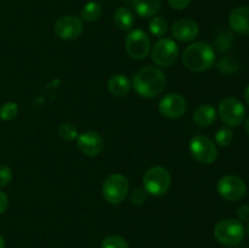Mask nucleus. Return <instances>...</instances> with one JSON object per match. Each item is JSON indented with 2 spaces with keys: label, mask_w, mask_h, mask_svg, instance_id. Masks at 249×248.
<instances>
[{
  "label": "nucleus",
  "mask_w": 249,
  "mask_h": 248,
  "mask_svg": "<svg viewBox=\"0 0 249 248\" xmlns=\"http://www.w3.org/2000/svg\"><path fill=\"white\" fill-rule=\"evenodd\" d=\"M125 49L134 60H142L151 51V41L147 34L141 29H134L126 35Z\"/></svg>",
  "instance_id": "obj_10"
},
{
  "label": "nucleus",
  "mask_w": 249,
  "mask_h": 248,
  "mask_svg": "<svg viewBox=\"0 0 249 248\" xmlns=\"http://www.w3.org/2000/svg\"><path fill=\"white\" fill-rule=\"evenodd\" d=\"M77 146L80 152L89 157L100 155L105 147L104 139L95 131H84L77 138Z\"/></svg>",
  "instance_id": "obj_13"
},
{
  "label": "nucleus",
  "mask_w": 249,
  "mask_h": 248,
  "mask_svg": "<svg viewBox=\"0 0 249 248\" xmlns=\"http://www.w3.org/2000/svg\"><path fill=\"white\" fill-rule=\"evenodd\" d=\"M245 100H246V102H247V104L249 105V84H248L247 89H246V91H245Z\"/></svg>",
  "instance_id": "obj_31"
},
{
  "label": "nucleus",
  "mask_w": 249,
  "mask_h": 248,
  "mask_svg": "<svg viewBox=\"0 0 249 248\" xmlns=\"http://www.w3.org/2000/svg\"><path fill=\"white\" fill-rule=\"evenodd\" d=\"M5 247V242H4V238L2 236L0 235V248H4Z\"/></svg>",
  "instance_id": "obj_33"
},
{
  "label": "nucleus",
  "mask_w": 249,
  "mask_h": 248,
  "mask_svg": "<svg viewBox=\"0 0 249 248\" xmlns=\"http://www.w3.org/2000/svg\"><path fill=\"white\" fill-rule=\"evenodd\" d=\"M158 108H160V114L165 118L177 119L186 113L187 102L184 96L177 92H172L160 99Z\"/></svg>",
  "instance_id": "obj_12"
},
{
  "label": "nucleus",
  "mask_w": 249,
  "mask_h": 248,
  "mask_svg": "<svg viewBox=\"0 0 249 248\" xmlns=\"http://www.w3.org/2000/svg\"><path fill=\"white\" fill-rule=\"evenodd\" d=\"M12 180V170L7 165H0V187L7 186Z\"/></svg>",
  "instance_id": "obj_27"
},
{
  "label": "nucleus",
  "mask_w": 249,
  "mask_h": 248,
  "mask_svg": "<svg viewBox=\"0 0 249 248\" xmlns=\"http://www.w3.org/2000/svg\"><path fill=\"white\" fill-rule=\"evenodd\" d=\"M18 114V106L16 102H5L0 106V119L2 121H12Z\"/></svg>",
  "instance_id": "obj_22"
},
{
  "label": "nucleus",
  "mask_w": 249,
  "mask_h": 248,
  "mask_svg": "<svg viewBox=\"0 0 249 248\" xmlns=\"http://www.w3.org/2000/svg\"><path fill=\"white\" fill-rule=\"evenodd\" d=\"M216 190H218V194L224 199L236 202L245 197L246 192H247V185L240 177L226 175V177H223L219 180L218 185H216Z\"/></svg>",
  "instance_id": "obj_9"
},
{
  "label": "nucleus",
  "mask_w": 249,
  "mask_h": 248,
  "mask_svg": "<svg viewBox=\"0 0 249 248\" xmlns=\"http://www.w3.org/2000/svg\"><path fill=\"white\" fill-rule=\"evenodd\" d=\"M125 4L128 5V6H131V7H133V5H134V0H125Z\"/></svg>",
  "instance_id": "obj_34"
},
{
  "label": "nucleus",
  "mask_w": 249,
  "mask_h": 248,
  "mask_svg": "<svg viewBox=\"0 0 249 248\" xmlns=\"http://www.w3.org/2000/svg\"><path fill=\"white\" fill-rule=\"evenodd\" d=\"M233 140V133L231 129H229L228 126H224L220 128L215 134V141L219 146H229Z\"/></svg>",
  "instance_id": "obj_25"
},
{
  "label": "nucleus",
  "mask_w": 249,
  "mask_h": 248,
  "mask_svg": "<svg viewBox=\"0 0 249 248\" xmlns=\"http://www.w3.org/2000/svg\"><path fill=\"white\" fill-rule=\"evenodd\" d=\"M219 116L226 126L236 128L240 125L246 118L245 105L236 97H226L219 104Z\"/></svg>",
  "instance_id": "obj_6"
},
{
  "label": "nucleus",
  "mask_w": 249,
  "mask_h": 248,
  "mask_svg": "<svg viewBox=\"0 0 249 248\" xmlns=\"http://www.w3.org/2000/svg\"><path fill=\"white\" fill-rule=\"evenodd\" d=\"M245 130H246V133L248 134L249 135V117L247 119H246V123H245Z\"/></svg>",
  "instance_id": "obj_32"
},
{
  "label": "nucleus",
  "mask_w": 249,
  "mask_h": 248,
  "mask_svg": "<svg viewBox=\"0 0 249 248\" xmlns=\"http://www.w3.org/2000/svg\"><path fill=\"white\" fill-rule=\"evenodd\" d=\"M247 232H248V235H249V224H248V226H247Z\"/></svg>",
  "instance_id": "obj_35"
},
{
  "label": "nucleus",
  "mask_w": 249,
  "mask_h": 248,
  "mask_svg": "<svg viewBox=\"0 0 249 248\" xmlns=\"http://www.w3.org/2000/svg\"><path fill=\"white\" fill-rule=\"evenodd\" d=\"M237 218L241 223L242 221H249V204H243L238 208Z\"/></svg>",
  "instance_id": "obj_28"
},
{
  "label": "nucleus",
  "mask_w": 249,
  "mask_h": 248,
  "mask_svg": "<svg viewBox=\"0 0 249 248\" xmlns=\"http://www.w3.org/2000/svg\"><path fill=\"white\" fill-rule=\"evenodd\" d=\"M58 135H60V138L63 139L65 141L74 140L75 138H78L77 126L73 123H70V122L62 123L58 126Z\"/></svg>",
  "instance_id": "obj_23"
},
{
  "label": "nucleus",
  "mask_w": 249,
  "mask_h": 248,
  "mask_svg": "<svg viewBox=\"0 0 249 248\" xmlns=\"http://www.w3.org/2000/svg\"><path fill=\"white\" fill-rule=\"evenodd\" d=\"M245 226L237 219H224L214 228V236L224 246H236L245 238Z\"/></svg>",
  "instance_id": "obj_4"
},
{
  "label": "nucleus",
  "mask_w": 249,
  "mask_h": 248,
  "mask_svg": "<svg viewBox=\"0 0 249 248\" xmlns=\"http://www.w3.org/2000/svg\"><path fill=\"white\" fill-rule=\"evenodd\" d=\"M215 62V51L206 41H196L187 46L182 53V63L192 72H206Z\"/></svg>",
  "instance_id": "obj_2"
},
{
  "label": "nucleus",
  "mask_w": 249,
  "mask_h": 248,
  "mask_svg": "<svg viewBox=\"0 0 249 248\" xmlns=\"http://www.w3.org/2000/svg\"><path fill=\"white\" fill-rule=\"evenodd\" d=\"M231 29L241 35H249V6H241L233 10L229 17Z\"/></svg>",
  "instance_id": "obj_15"
},
{
  "label": "nucleus",
  "mask_w": 249,
  "mask_h": 248,
  "mask_svg": "<svg viewBox=\"0 0 249 248\" xmlns=\"http://www.w3.org/2000/svg\"><path fill=\"white\" fill-rule=\"evenodd\" d=\"M101 248H129V246L128 242L121 236L111 235L102 241Z\"/></svg>",
  "instance_id": "obj_24"
},
{
  "label": "nucleus",
  "mask_w": 249,
  "mask_h": 248,
  "mask_svg": "<svg viewBox=\"0 0 249 248\" xmlns=\"http://www.w3.org/2000/svg\"><path fill=\"white\" fill-rule=\"evenodd\" d=\"M129 192V181L123 174L114 173L108 175L102 184V196L108 203L119 204Z\"/></svg>",
  "instance_id": "obj_5"
},
{
  "label": "nucleus",
  "mask_w": 249,
  "mask_h": 248,
  "mask_svg": "<svg viewBox=\"0 0 249 248\" xmlns=\"http://www.w3.org/2000/svg\"><path fill=\"white\" fill-rule=\"evenodd\" d=\"M83 29H84V26H83L82 19L73 15H68V16L60 17L56 21L53 26V33L62 40L71 41L79 38L83 33Z\"/></svg>",
  "instance_id": "obj_11"
},
{
  "label": "nucleus",
  "mask_w": 249,
  "mask_h": 248,
  "mask_svg": "<svg viewBox=\"0 0 249 248\" xmlns=\"http://www.w3.org/2000/svg\"><path fill=\"white\" fill-rule=\"evenodd\" d=\"M165 74L158 67H143L134 75L131 87L143 99L157 97L165 89Z\"/></svg>",
  "instance_id": "obj_1"
},
{
  "label": "nucleus",
  "mask_w": 249,
  "mask_h": 248,
  "mask_svg": "<svg viewBox=\"0 0 249 248\" xmlns=\"http://www.w3.org/2000/svg\"><path fill=\"white\" fill-rule=\"evenodd\" d=\"M170 6L175 10H184L190 5L191 0H168Z\"/></svg>",
  "instance_id": "obj_29"
},
{
  "label": "nucleus",
  "mask_w": 249,
  "mask_h": 248,
  "mask_svg": "<svg viewBox=\"0 0 249 248\" xmlns=\"http://www.w3.org/2000/svg\"><path fill=\"white\" fill-rule=\"evenodd\" d=\"M147 201V192L143 189H135L130 192V202L135 206H142Z\"/></svg>",
  "instance_id": "obj_26"
},
{
  "label": "nucleus",
  "mask_w": 249,
  "mask_h": 248,
  "mask_svg": "<svg viewBox=\"0 0 249 248\" xmlns=\"http://www.w3.org/2000/svg\"><path fill=\"white\" fill-rule=\"evenodd\" d=\"M114 23L122 31H129L134 26V15L128 7H118L114 12Z\"/></svg>",
  "instance_id": "obj_19"
},
{
  "label": "nucleus",
  "mask_w": 249,
  "mask_h": 248,
  "mask_svg": "<svg viewBox=\"0 0 249 248\" xmlns=\"http://www.w3.org/2000/svg\"><path fill=\"white\" fill-rule=\"evenodd\" d=\"M108 87L109 92L117 97L125 96L131 89V82L129 78L124 74H114L109 78L108 80Z\"/></svg>",
  "instance_id": "obj_16"
},
{
  "label": "nucleus",
  "mask_w": 249,
  "mask_h": 248,
  "mask_svg": "<svg viewBox=\"0 0 249 248\" xmlns=\"http://www.w3.org/2000/svg\"><path fill=\"white\" fill-rule=\"evenodd\" d=\"M7 207H9V198L4 192L0 191V215L6 211Z\"/></svg>",
  "instance_id": "obj_30"
},
{
  "label": "nucleus",
  "mask_w": 249,
  "mask_h": 248,
  "mask_svg": "<svg viewBox=\"0 0 249 248\" xmlns=\"http://www.w3.org/2000/svg\"><path fill=\"white\" fill-rule=\"evenodd\" d=\"M148 28H150L151 34L158 36V38H162L168 32V23L163 17H153L150 21Z\"/></svg>",
  "instance_id": "obj_21"
},
{
  "label": "nucleus",
  "mask_w": 249,
  "mask_h": 248,
  "mask_svg": "<svg viewBox=\"0 0 249 248\" xmlns=\"http://www.w3.org/2000/svg\"><path fill=\"white\" fill-rule=\"evenodd\" d=\"M216 109L211 105H201L194 113V121L199 126H209L215 122Z\"/></svg>",
  "instance_id": "obj_17"
},
{
  "label": "nucleus",
  "mask_w": 249,
  "mask_h": 248,
  "mask_svg": "<svg viewBox=\"0 0 249 248\" xmlns=\"http://www.w3.org/2000/svg\"><path fill=\"white\" fill-rule=\"evenodd\" d=\"M199 28L198 24L190 18L178 19L172 27V34L174 39L182 41V43H189L198 36Z\"/></svg>",
  "instance_id": "obj_14"
},
{
  "label": "nucleus",
  "mask_w": 249,
  "mask_h": 248,
  "mask_svg": "<svg viewBox=\"0 0 249 248\" xmlns=\"http://www.w3.org/2000/svg\"><path fill=\"white\" fill-rule=\"evenodd\" d=\"M102 15V6L99 2L89 1L83 6L82 11H80V17L82 21L85 22H95L101 17Z\"/></svg>",
  "instance_id": "obj_20"
},
{
  "label": "nucleus",
  "mask_w": 249,
  "mask_h": 248,
  "mask_svg": "<svg viewBox=\"0 0 249 248\" xmlns=\"http://www.w3.org/2000/svg\"><path fill=\"white\" fill-rule=\"evenodd\" d=\"M133 7L139 16L152 17L160 12L162 0H134Z\"/></svg>",
  "instance_id": "obj_18"
},
{
  "label": "nucleus",
  "mask_w": 249,
  "mask_h": 248,
  "mask_svg": "<svg viewBox=\"0 0 249 248\" xmlns=\"http://www.w3.org/2000/svg\"><path fill=\"white\" fill-rule=\"evenodd\" d=\"M143 190L147 195L152 196H163L167 194L172 185V175L164 167L156 165L146 170L142 177Z\"/></svg>",
  "instance_id": "obj_3"
},
{
  "label": "nucleus",
  "mask_w": 249,
  "mask_h": 248,
  "mask_svg": "<svg viewBox=\"0 0 249 248\" xmlns=\"http://www.w3.org/2000/svg\"><path fill=\"white\" fill-rule=\"evenodd\" d=\"M179 57V46L173 39L162 38L153 45L151 58L160 67H170Z\"/></svg>",
  "instance_id": "obj_7"
},
{
  "label": "nucleus",
  "mask_w": 249,
  "mask_h": 248,
  "mask_svg": "<svg viewBox=\"0 0 249 248\" xmlns=\"http://www.w3.org/2000/svg\"><path fill=\"white\" fill-rule=\"evenodd\" d=\"M190 152L197 162L202 164H212L218 157L215 143L204 135H196L190 141Z\"/></svg>",
  "instance_id": "obj_8"
}]
</instances>
